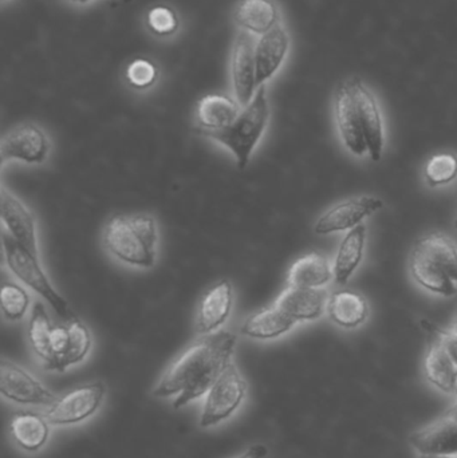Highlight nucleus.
Masks as SVG:
<instances>
[{
	"instance_id": "393cba45",
	"label": "nucleus",
	"mask_w": 457,
	"mask_h": 458,
	"mask_svg": "<svg viewBox=\"0 0 457 458\" xmlns=\"http://www.w3.org/2000/svg\"><path fill=\"white\" fill-rule=\"evenodd\" d=\"M334 277L333 267L324 255L309 253L298 259L287 275V283L292 287L324 288Z\"/></svg>"
},
{
	"instance_id": "4be33fe9",
	"label": "nucleus",
	"mask_w": 457,
	"mask_h": 458,
	"mask_svg": "<svg viewBox=\"0 0 457 458\" xmlns=\"http://www.w3.org/2000/svg\"><path fill=\"white\" fill-rule=\"evenodd\" d=\"M367 225L361 223L351 229L341 242L333 264V274L338 284L345 285L361 264L367 244Z\"/></svg>"
},
{
	"instance_id": "0eeeda50",
	"label": "nucleus",
	"mask_w": 457,
	"mask_h": 458,
	"mask_svg": "<svg viewBox=\"0 0 457 458\" xmlns=\"http://www.w3.org/2000/svg\"><path fill=\"white\" fill-rule=\"evenodd\" d=\"M105 394L106 386L102 382L75 387L50 406L46 420L50 425L80 424L98 411Z\"/></svg>"
},
{
	"instance_id": "a19ab883",
	"label": "nucleus",
	"mask_w": 457,
	"mask_h": 458,
	"mask_svg": "<svg viewBox=\"0 0 457 458\" xmlns=\"http://www.w3.org/2000/svg\"><path fill=\"white\" fill-rule=\"evenodd\" d=\"M2 2H3V3H5V2H7V0H2Z\"/></svg>"
},
{
	"instance_id": "f257e3e1",
	"label": "nucleus",
	"mask_w": 457,
	"mask_h": 458,
	"mask_svg": "<svg viewBox=\"0 0 457 458\" xmlns=\"http://www.w3.org/2000/svg\"><path fill=\"white\" fill-rule=\"evenodd\" d=\"M236 341L235 334L225 330L201 336L166 369L153 395L166 398L177 394L174 409L198 400L211 390L233 362Z\"/></svg>"
},
{
	"instance_id": "39448f33",
	"label": "nucleus",
	"mask_w": 457,
	"mask_h": 458,
	"mask_svg": "<svg viewBox=\"0 0 457 458\" xmlns=\"http://www.w3.org/2000/svg\"><path fill=\"white\" fill-rule=\"evenodd\" d=\"M246 392L247 385L243 377L235 363L231 362L207 395L200 427H214L227 420L241 406Z\"/></svg>"
},
{
	"instance_id": "f8f14e48",
	"label": "nucleus",
	"mask_w": 457,
	"mask_h": 458,
	"mask_svg": "<svg viewBox=\"0 0 457 458\" xmlns=\"http://www.w3.org/2000/svg\"><path fill=\"white\" fill-rule=\"evenodd\" d=\"M334 115L341 140L346 149L357 157H362L368 152L356 98L351 91L349 81H343L335 89Z\"/></svg>"
},
{
	"instance_id": "7c9ffc66",
	"label": "nucleus",
	"mask_w": 457,
	"mask_h": 458,
	"mask_svg": "<svg viewBox=\"0 0 457 458\" xmlns=\"http://www.w3.org/2000/svg\"><path fill=\"white\" fill-rule=\"evenodd\" d=\"M429 187H440L453 182L457 177V157L450 153L434 156L424 171Z\"/></svg>"
},
{
	"instance_id": "58836bf2",
	"label": "nucleus",
	"mask_w": 457,
	"mask_h": 458,
	"mask_svg": "<svg viewBox=\"0 0 457 458\" xmlns=\"http://www.w3.org/2000/svg\"><path fill=\"white\" fill-rule=\"evenodd\" d=\"M453 333L456 334L457 335V317H456V320H455V323H453Z\"/></svg>"
},
{
	"instance_id": "ea45409f",
	"label": "nucleus",
	"mask_w": 457,
	"mask_h": 458,
	"mask_svg": "<svg viewBox=\"0 0 457 458\" xmlns=\"http://www.w3.org/2000/svg\"><path fill=\"white\" fill-rule=\"evenodd\" d=\"M455 227L457 228V216H456V219H455Z\"/></svg>"
},
{
	"instance_id": "c85d7f7f",
	"label": "nucleus",
	"mask_w": 457,
	"mask_h": 458,
	"mask_svg": "<svg viewBox=\"0 0 457 458\" xmlns=\"http://www.w3.org/2000/svg\"><path fill=\"white\" fill-rule=\"evenodd\" d=\"M145 26L148 31L158 39H171L179 34L182 21L177 11L171 5L157 4L148 10L145 15Z\"/></svg>"
},
{
	"instance_id": "9b49d317",
	"label": "nucleus",
	"mask_w": 457,
	"mask_h": 458,
	"mask_svg": "<svg viewBox=\"0 0 457 458\" xmlns=\"http://www.w3.org/2000/svg\"><path fill=\"white\" fill-rule=\"evenodd\" d=\"M233 301L235 293L230 280L222 279L211 285L201 296L196 309V331L200 335H209L220 331V327L231 317Z\"/></svg>"
},
{
	"instance_id": "6e6552de",
	"label": "nucleus",
	"mask_w": 457,
	"mask_h": 458,
	"mask_svg": "<svg viewBox=\"0 0 457 458\" xmlns=\"http://www.w3.org/2000/svg\"><path fill=\"white\" fill-rule=\"evenodd\" d=\"M50 153V140L40 126L23 123L4 134L0 144L2 165L7 161H21L29 165L46 163Z\"/></svg>"
},
{
	"instance_id": "473e14b6",
	"label": "nucleus",
	"mask_w": 457,
	"mask_h": 458,
	"mask_svg": "<svg viewBox=\"0 0 457 458\" xmlns=\"http://www.w3.org/2000/svg\"><path fill=\"white\" fill-rule=\"evenodd\" d=\"M423 327L426 330L432 331V333L436 334L439 336L440 341H442L443 346L447 350L448 354H450L451 360H453L457 368V335L453 331L443 330V328L437 327V326L432 325V323L427 322V320H423L421 322Z\"/></svg>"
},
{
	"instance_id": "2eb2a0df",
	"label": "nucleus",
	"mask_w": 457,
	"mask_h": 458,
	"mask_svg": "<svg viewBox=\"0 0 457 458\" xmlns=\"http://www.w3.org/2000/svg\"><path fill=\"white\" fill-rule=\"evenodd\" d=\"M0 198H2L0 211H2V222L5 231L35 258H39L37 222H35L34 214L21 199L16 198L5 187H2Z\"/></svg>"
},
{
	"instance_id": "4468645a",
	"label": "nucleus",
	"mask_w": 457,
	"mask_h": 458,
	"mask_svg": "<svg viewBox=\"0 0 457 458\" xmlns=\"http://www.w3.org/2000/svg\"><path fill=\"white\" fill-rule=\"evenodd\" d=\"M292 48V38L284 21L267 34L257 38L255 64L258 88L267 85L284 67Z\"/></svg>"
},
{
	"instance_id": "b1692460",
	"label": "nucleus",
	"mask_w": 457,
	"mask_h": 458,
	"mask_svg": "<svg viewBox=\"0 0 457 458\" xmlns=\"http://www.w3.org/2000/svg\"><path fill=\"white\" fill-rule=\"evenodd\" d=\"M46 417L31 411H19L11 419L10 432L19 448L38 452L46 445L50 435Z\"/></svg>"
},
{
	"instance_id": "a211bd4d",
	"label": "nucleus",
	"mask_w": 457,
	"mask_h": 458,
	"mask_svg": "<svg viewBox=\"0 0 457 458\" xmlns=\"http://www.w3.org/2000/svg\"><path fill=\"white\" fill-rule=\"evenodd\" d=\"M233 21L238 30L259 38L284 21L275 0H239L233 8Z\"/></svg>"
},
{
	"instance_id": "4c0bfd02",
	"label": "nucleus",
	"mask_w": 457,
	"mask_h": 458,
	"mask_svg": "<svg viewBox=\"0 0 457 458\" xmlns=\"http://www.w3.org/2000/svg\"><path fill=\"white\" fill-rule=\"evenodd\" d=\"M421 458H451V456H421Z\"/></svg>"
},
{
	"instance_id": "bb28decb",
	"label": "nucleus",
	"mask_w": 457,
	"mask_h": 458,
	"mask_svg": "<svg viewBox=\"0 0 457 458\" xmlns=\"http://www.w3.org/2000/svg\"><path fill=\"white\" fill-rule=\"evenodd\" d=\"M413 250L431 259L457 283V247L450 237L443 233L427 234L416 242Z\"/></svg>"
},
{
	"instance_id": "6ab92c4d",
	"label": "nucleus",
	"mask_w": 457,
	"mask_h": 458,
	"mask_svg": "<svg viewBox=\"0 0 457 458\" xmlns=\"http://www.w3.org/2000/svg\"><path fill=\"white\" fill-rule=\"evenodd\" d=\"M243 107L235 97L227 94H208L199 101L196 106L195 131L199 134L217 131L235 123Z\"/></svg>"
},
{
	"instance_id": "dca6fc26",
	"label": "nucleus",
	"mask_w": 457,
	"mask_h": 458,
	"mask_svg": "<svg viewBox=\"0 0 457 458\" xmlns=\"http://www.w3.org/2000/svg\"><path fill=\"white\" fill-rule=\"evenodd\" d=\"M410 443L421 456H457V422L445 413L413 433Z\"/></svg>"
},
{
	"instance_id": "1a4fd4ad",
	"label": "nucleus",
	"mask_w": 457,
	"mask_h": 458,
	"mask_svg": "<svg viewBox=\"0 0 457 458\" xmlns=\"http://www.w3.org/2000/svg\"><path fill=\"white\" fill-rule=\"evenodd\" d=\"M0 392L3 397L21 405L51 406L58 400L29 371L7 360L0 363Z\"/></svg>"
},
{
	"instance_id": "e433bc0d",
	"label": "nucleus",
	"mask_w": 457,
	"mask_h": 458,
	"mask_svg": "<svg viewBox=\"0 0 457 458\" xmlns=\"http://www.w3.org/2000/svg\"><path fill=\"white\" fill-rule=\"evenodd\" d=\"M453 393L457 395V371L455 376V382H453Z\"/></svg>"
},
{
	"instance_id": "5701e85b",
	"label": "nucleus",
	"mask_w": 457,
	"mask_h": 458,
	"mask_svg": "<svg viewBox=\"0 0 457 458\" xmlns=\"http://www.w3.org/2000/svg\"><path fill=\"white\" fill-rule=\"evenodd\" d=\"M427 333H428V350H427L426 362H424L427 379L442 392L453 393L456 365L443 346L439 336L432 331L427 330Z\"/></svg>"
},
{
	"instance_id": "aec40b11",
	"label": "nucleus",
	"mask_w": 457,
	"mask_h": 458,
	"mask_svg": "<svg viewBox=\"0 0 457 458\" xmlns=\"http://www.w3.org/2000/svg\"><path fill=\"white\" fill-rule=\"evenodd\" d=\"M297 325L294 319L284 314L278 306L259 310L244 320L241 331L244 336L258 341H271L289 333Z\"/></svg>"
},
{
	"instance_id": "412c9836",
	"label": "nucleus",
	"mask_w": 457,
	"mask_h": 458,
	"mask_svg": "<svg viewBox=\"0 0 457 458\" xmlns=\"http://www.w3.org/2000/svg\"><path fill=\"white\" fill-rule=\"evenodd\" d=\"M327 315L335 325L343 328H357L369 318L367 299L353 291H335L329 296Z\"/></svg>"
},
{
	"instance_id": "20e7f679",
	"label": "nucleus",
	"mask_w": 457,
	"mask_h": 458,
	"mask_svg": "<svg viewBox=\"0 0 457 458\" xmlns=\"http://www.w3.org/2000/svg\"><path fill=\"white\" fill-rule=\"evenodd\" d=\"M3 255L11 274L40 298L45 299L62 319L69 322L77 318L66 299L54 287L50 277L40 266L39 258H35L26 248L21 247L7 231H3Z\"/></svg>"
},
{
	"instance_id": "f3484780",
	"label": "nucleus",
	"mask_w": 457,
	"mask_h": 458,
	"mask_svg": "<svg viewBox=\"0 0 457 458\" xmlns=\"http://www.w3.org/2000/svg\"><path fill=\"white\" fill-rule=\"evenodd\" d=\"M327 301L329 298L324 288L289 285L274 304L298 323L319 319L326 311Z\"/></svg>"
},
{
	"instance_id": "a878e982",
	"label": "nucleus",
	"mask_w": 457,
	"mask_h": 458,
	"mask_svg": "<svg viewBox=\"0 0 457 458\" xmlns=\"http://www.w3.org/2000/svg\"><path fill=\"white\" fill-rule=\"evenodd\" d=\"M410 268L416 283L428 290L429 293L448 296V298L456 295V282L451 279L450 275L442 267L437 266L435 261H432L427 256L421 255L418 250H412Z\"/></svg>"
},
{
	"instance_id": "2f4dec72",
	"label": "nucleus",
	"mask_w": 457,
	"mask_h": 458,
	"mask_svg": "<svg viewBox=\"0 0 457 458\" xmlns=\"http://www.w3.org/2000/svg\"><path fill=\"white\" fill-rule=\"evenodd\" d=\"M160 70L155 62L147 58H136L125 70V80L134 90H149L157 83Z\"/></svg>"
},
{
	"instance_id": "7ed1b4c3",
	"label": "nucleus",
	"mask_w": 457,
	"mask_h": 458,
	"mask_svg": "<svg viewBox=\"0 0 457 458\" xmlns=\"http://www.w3.org/2000/svg\"><path fill=\"white\" fill-rule=\"evenodd\" d=\"M270 114L267 85H263L258 89L252 101L243 107L233 125L223 131H206L201 136L227 148L235 157L239 168L244 169L249 165L255 148L267 129Z\"/></svg>"
},
{
	"instance_id": "f03ea898",
	"label": "nucleus",
	"mask_w": 457,
	"mask_h": 458,
	"mask_svg": "<svg viewBox=\"0 0 457 458\" xmlns=\"http://www.w3.org/2000/svg\"><path fill=\"white\" fill-rule=\"evenodd\" d=\"M105 250L134 268H152L157 259L158 228L148 214L118 215L104 231Z\"/></svg>"
},
{
	"instance_id": "ddd939ff",
	"label": "nucleus",
	"mask_w": 457,
	"mask_h": 458,
	"mask_svg": "<svg viewBox=\"0 0 457 458\" xmlns=\"http://www.w3.org/2000/svg\"><path fill=\"white\" fill-rule=\"evenodd\" d=\"M383 207V201L380 199L373 198V196L349 199L325 212L314 225V231L317 234L351 231L361 225L365 217L372 216Z\"/></svg>"
},
{
	"instance_id": "f704fd0d",
	"label": "nucleus",
	"mask_w": 457,
	"mask_h": 458,
	"mask_svg": "<svg viewBox=\"0 0 457 458\" xmlns=\"http://www.w3.org/2000/svg\"><path fill=\"white\" fill-rule=\"evenodd\" d=\"M66 4L72 5V7H88V5L93 4L97 0H62Z\"/></svg>"
},
{
	"instance_id": "79ce46f5",
	"label": "nucleus",
	"mask_w": 457,
	"mask_h": 458,
	"mask_svg": "<svg viewBox=\"0 0 457 458\" xmlns=\"http://www.w3.org/2000/svg\"><path fill=\"white\" fill-rule=\"evenodd\" d=\"M451 458H457V456H451Z\"/></svg>"
},
{
	"instance_id": "423d86ee",
	"label": "nucleus",
	"mask_w": 457,
	"mask_h": 458,
	"mask_svg": "<svg viewBox=\"0 0 457 458\" xmlns=\"http://www.w3.org/2000/svg\"><path fill=\"white\" fill-rule=\"evenodd\" d=\"M257 37L238 30L233 39L230 58V80L233 97L246 107L258 91L257 64H255Z\"/></svg>"
},
{
	"instance_id": "72a5a7b5",
	"label": "nucleus",
	"mask_w": 457,
	"mask_h": 458,
	"mask_svg": "<svg viewBox=\"0 0 457 458\" xmlns=\"http://www.w3.org/2000/svg\"><path fill=\"white\" fill-rule=\"evenodd\" d=\"M268 449L266 448L265 445H258L251 446V448L247 449L243 454H239L238 457L235 458H265L267 456Z\"/></svg>"
},
{
	"instance_id": "9d476101",
	"label": "nucleus",
	"mask_w": 457,
	"mask_h": 458,
	"mask_svg": "<svg viewBox=\"0 0 457 458\" xmlns=\"http://www.w3.org/2000/svg\"><path fill=\"white\" fill-rule=\"evenodd\" d=\"M348 81L354 98H356L368 153H369L370 158L377 163L381 160L384 144H385L383 113H381L380 105H378L375 93L360 78H351Z\"/></svg>"
},
{
	"instance_id": "c9c22d12",
	"label": "nucleus",
	"mask_w": 457,
	"mask_h": 458,
	"mask_svg": "<svg viewBox=\"0 0 457 458\" xmlns=\"http://www.w3.org/2000/svg\"><path fill=\"white\" fill-rule=\"evenodd\" d=\"M447 414L448 416L453 417V419L457 422V403H455V405L447 411Z\"/></svg>"
},
{
	"instance_id": "c756f323",
	"label": "nucleus",
	"mask_w": 457,
	"mask_h": 458,
	"mask_svg": "<svg viewBox=\"0 0 457 458\" xmlns=\"http://www.w3.org/2000/svg\"><path fill=\"white\" fill-rule=\"evenodd\" d=\"M0 301H2L3 315L10 322H19L23 319L31 306V296L29 291L15 282H7L3 284Z\"/></svg>"
},
{
	"instance_id": "cd10ccee",
	"label": "nucleus",
	"mask_w": 457,
	"mask_h": 458,
	"mask_svg": "<svg viewBox=\"0 0 457 458\" xmlns=\"http://www.w3.org/2000/svg\"><path fill=\"white\" fill-rule=\"evenodd\" d=\"M53 326L45 304L40 301H35L31 315H30L27 336H29L30 346H31L35 357L40 360L42 366L47 362L48 354H50V336Z\"/></svg>"
}]
</instances>
